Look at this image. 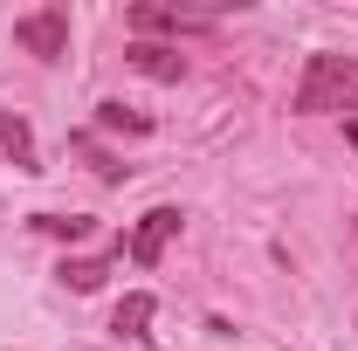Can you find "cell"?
I'll return each instance as SVG.
<instances>
[{
  "label": "cell",
  "instance_id": "cell-7",
  "mask_svg": "<svg viewBox=\"0 0 358 351\" xmlns=\"http://www.w3.org/2000/svg\"><path fill=\"white\" fill-rule=\"evenodd\" d=\"M110 255H124V241H117ZM110 255H83V262H62V268H55V275H62V289H76V296L103 289V275H110Z\"/></svg>",
  "mask_w": 358,
  "mask_h": 351
},
{
  "label": "cell",
  "instance_id": "cell-1",
  "mask_svg": "<svg viewBox=\"0 0 358 351\" xmlns=\"http://www.w3.org/2000/svg\"><path fill=\"white\" fill-rule=\"evenodd\" d=\"M296 110L303 117L345 110V124H358V62L352 55H310V69L296 83Z\"/></svg>",
  "mask_w": 358,
  "mask_h": 351
},
{
  "label": "cell",
  "instance_id": "cell-6",
  "mask_svg": "<svg viewBox=\"0 0 358 351\" xmlns=\"http://www.w3.org/2000/svg\"><path fill=\"white\" fill-rule=\"evenodd\" d=\"M152 317H159V303H152L145 289H131V296L117 303V317H110V331L131 338V345H145V338H152Z\"/></svg>",
  "mask_w": 358,
  "mask_h": 351
},
{
  "label": "cell",
  "instance_id": "cell-5",
  "mask_svg": "<svg viewBox=\"0 0 358 351\" xmlns=\"http://www.w3.org/2000/svg\"><path fill=\"white\" fill-rule=\"evenodd\" d=\"M124 55H131V69H145V76H159V83H179V76H186L179 48H166V42H131Z\"/></svg>",
  "mask_w": 358,
  "mask_h": 351
},
{
  "label": "cell",
  "instance_id": "cell-8",
  "mask_svg": "<svg viewBox=\"0 0 358 351\" xmlns=\"http://www.w3.org/2000/svg\"><path fill=\"white\" fill-rule=\"evenodd\" d=\"M96 131H131V138H145V131H152V117L110 96V103H96Z\"/></svg>",
  "mask_w": 358,
  "mask_h": 351
},
{
  "label": "cell",
  "instance_id": "cell-4",
  "mask_svg": "<svg viewBox=\"0 0 358 351\" xmlns=\"http://www.w3.org/2000/svg\"><path fill=\"white\" fill-rule=\"evenodd\" d=\"M0 152L21 166V173H42V152H35V131H28V117H14V110H0Z\"/></svg>",
  "mask_w": 358,
  "mask_h": 351
},
{
  "label": "cell",
  "instance_id": "cell-9",
  "mask_svg": "<svg viewBox=\"0 0 358 351\" xmlns=\"http://www.w3.org/2000/svg\"><path fill=\"white\" fill-rule=\"evenodd\" d=\"M35 227H42L48 241H83L96 220H90V214H35Z\"/></svg>",
  "mask_w": 358,
  "mask_h": 351
},
{
  "label": "cell",
  "instance_id": "cell-2",
  "mask_svg": "<svg viewBox=\"0 0 358 351\" xmlns=\"http://www.w3.org/2000/svg\"><path fill=\"white\" fill-rule=\"evenodd\" d=\"M14 42L28 48V55H42V62L69 55V14H62V7H42V14H21V21H14Z\"/></svg>",
  "mask_w": 358,
  "mask_h": 351
},
{
  "label": "cell",
  "instance_id": "cell-3",
  "mask_svg": "<svg viewBox=\"0 0 358 351\" xmlns=\"http://www.w3.org/2000/svg\"><path fill=\"white\" fill-rule=\"evenodd\" d=\"M179 220H186L179 207H152V214L138 220V234H131V262H138V268H152L159 255H166V241L179 234Z\"/></svg>",
  "mask_w": 358,
  "mask_h": 351
},
{
  "label": "cell",
  "instance_id": "cell-10",
  "mask_svg": "<svg viewBox=\"0 0 358 351\" xmlns=\"http://www.w3.org/2000/svg\"><path fill=\"white\" fill-rule=\"evenodd\" d=\"M345 138H352V145H358V124H345Z\"/></svg>",
  "mask_w": 358,
  "mask_h": 351
}]
</instances>
